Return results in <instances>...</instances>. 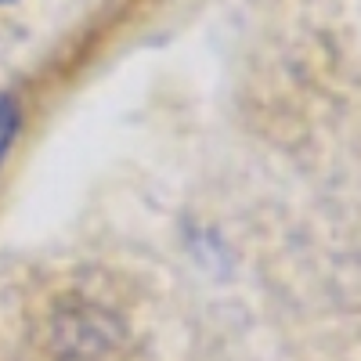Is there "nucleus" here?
<instances>
[{
    "mask_svg": "<svg viewBox=\"0 0 361 361\" xmlns=\"http://www.w3.org/2000/svg\"><path fill=\"white\" fill-rule=\"evenodd\" d=\"M15 130H18V105L11 98H0V159H4Z\"/></svg>",
    "mask_w": 361,
    "mask_h": 361,
    "instance_id": "f257e3e1",
    "label": "nucleus"
}]
</instances>
